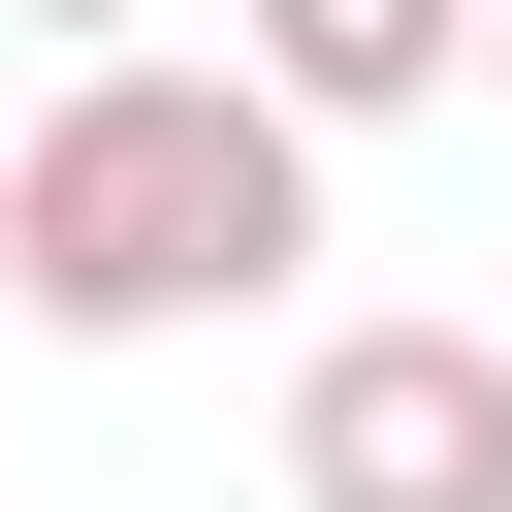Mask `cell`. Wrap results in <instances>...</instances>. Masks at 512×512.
Here are the masks:
<instances>
[{"mask_svg":"<svg viewBox=\"0 0 512 512\" xmlns=\"http://www.w3.org/2000/svg\"><path fill=\"white\" fill-rule=\"evenodd\" d=\"M0 32H64V64H96V32H128V0H0Z\"/></svg>","mask_w":512,"mask_h":512,"instance_id":"cell-4","label":"cell"},{"mask_svg":"<svg viewBox=\"0 0 512 512\" xmlns=\"http://www.w3.org/2000/svg\"><path fill=\"white\" fill-rule=\"evenodd\" d=\"M288 256H320V128H288L256 64H160V32H96V64L32 96V160H0V320H32V352L256 320Z\"/></svg>","mask_w":512,"mask_h":512,"instance_id":"cell-1","label":"cell"},{"mask_svg":"<svg viewBox=\"0 0 512 512\" xmlns=\"http://www.w3.org/2000/svg\"><path fill=\"white\" fill-rule=\"evenodd\" d=\"M256 96L288 128H416V96H480V0H256Z\"/></svg>","mask_w":512,"mask_h":512,"instance_id":"cell-3","label":"cell"},{"mask_svg":"<svg viewBox=\"0 0 512 512\" xmlns=\"http://www.w3.org/2000/svg\"><path fill=\"white\" fill-rule=\"evenodd\" d=\"M288 512H512V320H320L288 352Z\"/></svg>","mask_w":512,"mask_h":512,"instance_id":"cell-2","label":"cell"},{"mask_svg":"<svg viewBox=\"0 0 512 512\" xmlns=\"http://www.w3.org/2000/svg\"><path fill=\"white\" fill-rule=\"evenodd\" d=\"M480 96H512V0H480Z\"/></svg>","mask_w":512,"mask_h":512,"instance_id":"cell-5","label":"cell"}]
</instances>
